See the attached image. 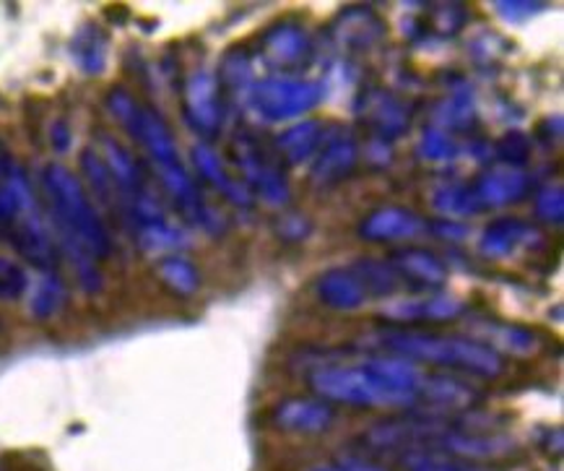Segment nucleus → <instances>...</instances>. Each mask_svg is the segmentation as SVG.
<instances>
[{"instance_id":"obj_26","label":"nucleus","mask_w":564,"mask_h":471,"mask_svg":"<svg viewBox=\"0 0 564 471\" xmlns=\"http://www.w3.org/2000/svg\"><path fill=\"white\" fill-rule=\"evenodd\" d=\"M435 206L443 208L447 214H476L481 212L479 204H476L471 188H445V191H440L435 195Z\"/></svg>"},{"instance_id":"obj_13","label":"nucleus","mask_w":564,"mask_h":471,"mask_svg":"<svg viewBox=\"0 0 564 471\" xmlns=\"http://www.w3.org/2000/svg\"><path fill=\"white\" fill-rule=\"evenodd\" d=\"M471 342L487 346L502 357V354H518V357H525V354H533L539 350V336L533 331L523 329V325H512L502 321H476L474 325Z\"/></svg>"},{"instance_id":"obj_6","label":"nucleus","mask_w":564,"mask_h":471,"mask_svg":"<svg viewBox=\"0 0 564 471\" xmlns=\"http://www.w3.org/2000/svg\"><path fill=\"white\" fill-rule=\"evenodd\" d=\"M271 422L292 435H323L334 427L336 409L317 396H294L273 407Z\"/></svg>"},{"instance_id":"obj_19","label":"nucleus","mask_w":564,"mask_h":471,"mask_svg":"<svg viewBox=\"0 0 564 471\" xmlns=\"http://www.w3.org/2000/svg\"><path fill=\"white\" fill-rule=\"evenodd\" d=\"M325 143V126L317 120L296 122V126L286 128L279 136V154L286 159L289 164L307 162L315 151H321Z\"/></svg>"},{"instance_id":"obj_12","label":"nucleus","mask_w":564,"mask_h":471,"mask_svg":"<svg viewBox=\"0 0 564 471\" xmlns=\"http://www.w3.org/2000/svg\"><path fill=\"white\" fill-rule=\"evenodd\" d=\"M310 45H313V42H310L305 29L286 21V24L271 26L269 32L263 34V40H260V53H263L265 63L273 65V68L292 71L300 68V65L307 61Z\"/></svg>"},{"instance_id":"obj_25","label":"nucleus","mask_w":564,"mask_h":471,"mask_svg":"<svg viewBox=\"0 0 564 471\" xmlns=\"http://www.w3.org/2000/svg\"><path fill=\"white\" fill-rule=\"evenodd\" d=\"M367 107H370V122L382 136H398L406 130L409 113L401 99L388 97V94H375Z\"/></svg>"},{"instance_id":"obj_33","label":"nucleus","mask_w":564,"mask_h":471,"mask_svg":"<svg viewBox=\"0 0 564 471\" xmlns=\"http://www.w3.org/2000/svg\"><path fill=\"white\" fill-rule=\"evenodd\" d=\"M338 469L341 471H388L386 467H380V463H375L370 459H359V456H346V459L338 463Z\"/></svg>"},{"instance_id":"obj_17","label":"nucleus","mask_w":564,"mask_h":471,"mask_svg":"<svg viewBox=\"0 0 564 471\" xmlns=\"http://www.w3.org/2000/svg\"><path fill=\"white\" fill-rule=\"evenodd\" d=\"M317 164L313 167V180L317 185H336L344 178H349V172L357 164V143L346 136H336L328 139L317 151Z\"/></svg>"},{"instance_id":"obj_14","label":"nucleus","mask_w":564,"mask_h":471,"mask_svg":"<svg viewBox=\"0 0 564 471\" xmlns=\"http://www.w3.org/2000/svg\"><path fill=\"white\" fill-rule=\"evenodd\" d=\"M544 235L533 224L520 220H502L489 224L481 237V250L491 258H508L520 248H536Z\"/></svg>"},{"instance_id":"obj_32","label":"nucleus","mask_w":564,"mask_h":471,"mask_svg":"<svg viewBox=\"0 0 564 471\" xmlns=\"http://www.w3.org/2000/svg\"><path fill=\"white\" fill-rule=\"evenodd\" d=\"M544 9V6L539 3H497V11H502L508 19H516V21H523V19H531L533 13Z\"/></svg>"},{"instance_id":"obj_18","label":"nucleus","mask_w":564,"mask_h":471,"mask_svg":"<svg viewBox=\"0 0 564 471\" xmlns=\"http://www.w3.org/2000/svg\"><path fill=\"white\" fill-rule=\"evenodd\" d=\"M193 164H195V170L200 172V178L208 180V183H212L216 191H221L224 195H227L229 201H235V204H240V206L250 204L248 188L237 185L235 180L229 178V172L224 170L221 159L216 157V151L208 147V143H195V147H193Z\"/></svg>"},{"instance_id":"obj_8","label":"nucleus","mask_w":564,"mask_h":471,"mask_svg":"<svg viewBox=\"0 0 564 471\" xmlns=\"http://www.w3.org/2000/svg\"><path fill=\"white\" fill-rule=\"evenodd\" d=\"M463 313H466V306H463L458 297L437 292L409 297V300L390 302L388 308H382V318H386L388 323L398 325V329H406V325L419 323L453 321V318H460Z\"/></svg>"},{"instance_id":"obj_31","label":"nucleus","mask_w":564,"mask_h":471,"mask_svg":"<svg viewBox=\"0 0 564 471\" xmlns=\"http://www.w3.org/2000/svg\"><path fill=\"white\" fill-rule=\"evenodd\" d=\"M536 208H539V214L544 216L546 222L560 224L562 222V191H560V188H556L554 199H552V188H546V191L539 195Z\"/></svg>"},{"instance_id":"obj_29","label":"nucleus","mask_w":564,"mask_h":471,"mask_svg":"<svg viewBox=\"0 0 564 471\" xmlns=\"http://www.w3.org/2000/svg\"><path fill=\"white\" fill-rule=\"evenodd\" d=\"M419 151H422V157L432 159V162H443V159H453L455 157V143L447 133H443L440 128H432L426 130L424 139H422V147H419Z\"/></svg>"},{"instance_id":"obj_5","label":"nucleus","mask_w":564,"mask_h":471,"mask_svg":"<svg viewBox=\"0 0 564 471\" xmlns=\"http://www.w3.org/2000/svg\"><path fill=\"white\" fill-rule=\"evenodd\" d=\"M481 402V394L466 381L453 378V375H424L422 388H419L416 407L424 415L447 417L455 411H471Z\"/></svg>"},{"instance_id":"obj_24","label":"nucleus","mask_w":564,"mask_h":471,"mask_svg":"<svg viewBox=\"0 0 564 471\" xmlns=\"http://www.w3.org/2000/svg\"><path fill=\"white\" fill-rule=\"evenodd\" d=\"M65 300H68V292H65L63 281L57 279L55 271H45V277L29 289V313L40 321H47L61 313Z\"/></svg>"},{"instance_id":"obj_22","label":"nucleus","mask_w":564,"mask_h":471,"mask_svg":"<svg viewBox=\"0 0 564 471\" xmlns=\"http://www.w3.org/2000/svg\"><path fill=\"white\" fill-rule=\"evenodd\" d=\"M70 53H74L78 68L86 74H102L107 65V38L102 29L94 24L78 29L74 42H70Z\"/></svg>"},{"instance_id":"obj_20","label":"nucleus","mask_w":564,"mask_h":471,"mask_svg":"<svg viewBox=\"0 0 564 471\" xmlns=\"http://www.w3.org/2000/svg\"><path fill=\"white\" fill-rule=\"evenodd\" d=\"M156 279L167 292L177 297H193L200 289L198 266L183 256H164L159 260Z\"/></svg>"},{"instance_id":"obj_35","label":"nucleus","mask_w":564,"mask_h":471,"mask_svg":"<svg viewBox=\"0 0 564 471\" xmlns=\"http://www.w3.org/2000/svg\"><path fill=\"white\" fill-rule=\"evenodd\" d=\"M0 336H3V321H0Z\"/></svg>"},{"instance_id":"obj_11","label":"nucleus","mask_w":564,"mask_h":471,"mask_svg":"<svg viewBox=\"0 0 564 471\" xmlns=\"http://www.w3.org/2000/svg\"><path fill=\"white\" fill-rule=\"evenodd\" d=\"M528 191H531V180L525 178V172L520 170V167L510 164L489 167V170L471 185V193L479 208L516 204V201L525 199Z\"/></svg>"},{"instance_id":"obj_4","label":"nucleus","mask_w":564,"mask_h":471,"mask_svg":"<svg viewBox=\"0 0 564 471\" xmlns=\"http://www.w3.org/2000/svg\"><path fill=\"white\" fill-rule=\"evenodd\" d=\"M323 97V86L302 78H265L252 86L250 103L263 120H292L305 115Z\"/></svg>"},{"instance_id":"obj_21","label":"nucleus","mask_w":564,"mask_h":471,"mask_svg":"<svg viewBox=\"0 0 564 471\" xmlns=\"http://www.w3.org/2000/svg\"><path fill=\"white\" fill-rule=\"evenodd\" d=\"M351 271L357 274V279L361 281V287H365L367 297L370 295L388 297L403 289L401 279H398L395 268L390 266L388 258H361L351 266Z\"/></svg>"},{"instance_id":"obj_23","label":"nucleus","mask_w":564,"mask_h":471,"mask_svg":"<svg viewBox=\"0 0 564 471\" xmlns=\"http://www.w3.org/2000/svg\"><path fill=\"white\" fill-rule=\"evenodd\" d=\"M382 38V24L378 17L367 11H351L338 21V40L351 50H367L378 45Z\"/></svg>"},{"instance_id":"obj_34","label":"nucleus","mask_w":564,"mask_h":471,"mask_svg":"<svg viewBox=\"0 0 564 471\" xmlns=\"http://www.w3.org/2000/svg\"><path fill=\"white\" fill-rule=\"evenodd\" d=\"M310 471H341V469L330 467V463H328V467H315V469H310Z\"/></svg>"},{"instance_id":"obj_30","label":"nucleus","mask_w":564,"mask_h":471,"mask_svg":"<svg viewBox=\"0 0 564 471\" xmlns=\"http://www.w3.org/2000/svg\"><path fill=\"white\" fill-rule=\"evenodd\" d=\"M500 154L505 157V162L510 167H520L528 159V141L525 136L520 133H510L505 136V141L500 143Z\"/></svg>"},{"instance_id":"obj_15","label":"nucleus","mask_w":564,"mask_h":471,"mask_svg":"<svg viewBox=\"0 0 564 471\" xmlns=\"http://www.w3.org/2000/svg\"><path fill=\"white\" fill-rule=\"evenodd\" d=\"M361 237L372 243H393V240H409L424 232V222L419 220L414 212L406 208H378L361 222Z\"/></svg>"},{"instance_id":"obj_28","label":"nucleus","mask_w":564,"mask_h":471,"mask_svg":"<svg viewBox=\"0 0 564 471\" xmlns=\"http://www.w3.org/2000/svg\"><path fill=\"white\" fill-rule=\"evenodd\" d=\"M26 289L29 279L24 268L0 256V297H3V300H17V297L26 295Z\"/></svg>"},{"instance_id":"obj_3","label":"nucleus","mask_w":564,"mask_h":471,"mask_svg":"<svg viewBox=\"0 0 564 471\" xmlns=\"http://www.w3.org/2000/svg\"><path fill=\"white\" fill-rule=\"evenodd\" d=\"M310 386H313V394L323 402H328L330 407L334 404H346V407H361V409H414V404L409 398L398 396L395 390L375 378V375L367 370L365 362L359 365H330L321 367L310 375Z\"/></svg>"},{"instance_id":"obj_1","label":"nucleus","mask_w":564,"mask_h":471,"mask_svg":"<svg viewBox=\"0 0 564 471\" xmlns=\"http://www.w3.org/2000/svg\"><path fill=\"white\" fill-rule=\"evenodd\" d=\"M42 191L47 199L50 220L55 224V243L68 253L86 292H97L102 287V274L97 271L94 260L107 258L112 253L110 229L99 216L84 183L68 167L47 164L42 172Z\"/></svg>"},{"instance_id":"obj_7","label":"nucleus","mask_w":564,"mask_h":471,"mask_svg":"<svg viewBox=\"0 0 564 471\" xmlns=\"http://www.w3.org/2000/svg\"><path fill=\"white\" fill-rule=\"evenodd\" d=\"M219 89V82L212 74H206V71H195L185 82V118L200 136H216V130L221 128L224 107Z\"/></svg>"},{"instance_id":"obj_9","label":"nucleus","mask_w":564,"mask_h":471,"mask_svg":"<svg viewBox=\"0 0 564 471\" xmlns=\"http://www.w3.org/2000/svg\"><path fill=\"white\" fill-rule=\"evenodd\" d=\"M388 260L395 268L406 292L432 295L447 281V268L443 266V260L422 248H401Z\"/></svg>"},{"instance_id":"obj_10","label":"nucleus","mask_w":564,"mask_h":471,"mask_svg":"<svg viewBox=\"0 0 564 471\" xmlns=\"http://www.w3.org/2000/svg\"><path fill=\"white\" fill-rule=\"evenodd\" d=\"M237 162H240L237 167H242L248 183L263 195V201H269V204H284L289 195L284 175H281L276 162H271L250 136H240L237 139Z\"/></svg>"},{"instance_id":"obj_2","label":"nucleus","mask_w":564,"mask_h":471,"mask_svg":"<svg viewBox=\"0 0 564 471\" xmlns=\"http://www.w3.org/2000/svg\"><path fill=\"white\" fill-rule=\"evenodd\" d=\"M380 354H393V357L409 362H430V365L453 367L460 373L479 375V378H500L505 362L487 346L471 342V339L458 336H437V333L393 329L382 331L378 336Z\"/></svg>"},{"instance_id":"obj_27","label":"nucleus","mask_w":564,"mask_h":471,"mask_svg":"<svg viewBox=\"0 0 564 471\" xmlns=\"http://www.w3.org/2000/svg\"><path fill=\"white\" fill-rule=\"evenodd\" d=\"M252 82L250 63L245 55H227L221 63L219 71V86H227V89H248Z\"/></svg>"},{"instance_id":"obj_16","label":"nucleus","mask_w":564,"mask_h":471,"mask_svg":"<svg viewBox=\"0 0 564 471\" xmlns=\"http://www.w3.org/2000/svg\"><path fill=\"white\" fill-rule=\"evenodd\" d=\"M317 297L334 310H357L367 302V292L351 268H330L317 281Z\"/></svg>"}]
</instances>
